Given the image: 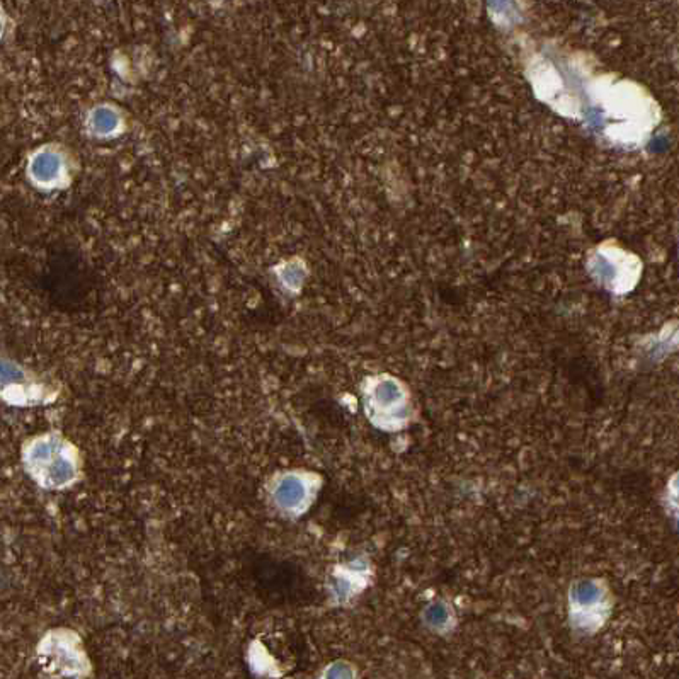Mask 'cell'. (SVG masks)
I'll return each instance as SVG.
<instances>
[{"label": "cell", "mask_w": 679, "mask_h": 679, "mask_svg": "<svg viewBox=\"0 0 679 679\" xmlns=\"http://www.w3.org/2000/svg\"><path fill=\"white\" fill-rule=\"evenodd\" d=\"M609 601L605 587L596 581H581L570 591L572 623L579 630H596L608 616Z\"/></svg>", "instance_id": "6da1fadb"}, {"label": "cell", "mask_w": 679, "mask_h": 679, "mask_svg": "<svg viewBox=\"0 0 679 679\" xmlns=\"http://www.w3.org/2000/svg\"><path fill=\"white\" fill-rule=\"evenodd\" d=\"M426 620L431 627H438V628L445 627L449 620V612L448 608H446V605H442V602H434V605H431L429 608L426 609Z\"/></svg>", "instance_id": "5b68a950"}, {"label": "cell", "mask_w": 679, "mask_h": 679, "mask_svg": "<svg viewBox=\"0 0 679 679\" xmlns=\"http://www.w3.org/2000/svg\"><path fill=\"white\" fill-rule=\"evenodd\" d=\"M36 458L40 463H45V477L51 486H65L75 475L74 461L68 458L63 452L62 445L55 441L41 442L36 452Z\"/></svg>", "instance_id": "3957f363"}, {"label": "cell", "mask_w": 679, "mask_h": 679, "mask_svg": "<svg viewBox=\"0 0 679 679\" xmlns=\"http://www.w3.org/2000/svg\"><path fill=\"white\" fill-rule=\"evenodd\" d=\"M327 679H353V673L348 666L344 664H335L334 667H330V671L327 673Z\"/></svg>", "instance_id": "8992f818"}, {"label": "cell", "mask_w": 679, "mask_h": 679, "mask_svg": "<svg viewBox=\"0 0 679 679\" xmlns=\"http://www.w3.org/2000/svg\"><path fill=\"white\" fill-rule=\"evenodd\" d=\"M274 501L286 511H300L308 501V486L303 479L288 475L276 484Z\"/></svg>", "instance_id": "277c9868"}, {"label": "cell", "mask_w": 679, "mask_h": 679, "mask_svg": "<svg viewBox=\"0 0 679 679\" xmlns=\"http://www.w3.org/2000/svg\"><path fill=\"white\" fill-rule=\"evenodd\" d=\"M368 414L373 424L383 429H399L406 426L409 410L406 399L399 387L392 383H383L373 392L368 400Z\"/></svg>", "instance_id": "7a4b0ae2"}]
</instances>
